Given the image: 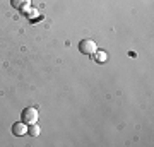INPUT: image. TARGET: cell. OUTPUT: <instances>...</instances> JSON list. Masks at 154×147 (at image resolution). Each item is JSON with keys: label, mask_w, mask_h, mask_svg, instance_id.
<instances>
[{"label": "cell", "mask_w": 154, "mask_h": 147, "mask_svg": "<svg viewBox=\"0 0 154 147\" xmlns=\"http://www.w3.org/2000/svg\"><path fill=\"white\" fill-rule=\"evenodd\" d=\"M11 4L19 12H29L31 9V0H11Z\"/></svg>", "instance_id": "3"}, {"label": "cell", "mask_w": 154, "mask_h": 147, "mask_svg": "<svg viewBox=\"0 0 154 147\" xmlns=\"http://www.w3.org/2000/svg\"><path fill=\"white\" fill-rule=\"evenodd\" d=\"M79 50L86 55H93V53H96L98 46H96V41H93V39H82L79 43Z\"/></svg>", "instance_id": "2"}, {"label": "cell", "mask_w": 154, "mask_h": 147, "mask_svg": "<svg viewBox=\"0 0 154 147\" xmlns=\"http://www.w3.org/2000/svg\"><path fill=\"white\" fill-rule=\"evenodd\" d=\"M12 133L16 137H22L28 133V123H24V121H17V123H14V127H12Z\"/></svg>", "instance_id": "4"}, {"label": "cell", "mask_w": 154, "mask_h": 147, "mask_svg": "<svg viewBox=\"0 0 154 147\" xmlns=\"http://www.w3.org/2000/svg\"><path fill=\"white\" fill-rule=\"evenodd\" d=\"M39 132H41V130H39V127L36 125V123H33V125H29V127H28V133H29L31 137H38V135H39Z\"/></svg>", "instance_id": "5"}, {"label": "cell", "mask_w": 154, "mask_h": 147, "mask_svg": "<svg viewBox=\"0 0 154 147\" xmlns=\"http://www.w3.org/2000/svg\"><path fill=\"white\" fill-rule=\"evenodd\" d=\"M22 121L28 123V125H33V123H38V118H39V113L36 108H26L22 109Z\"/></svg>", "instance_id": "1"}, {"label": "cell", "mask_w": 154, "mask_h": 147, "mask_svg": "<svg viewBox=\"0 0 154 147\" xmlns=\"http://www.w3.org/2000/svg\"><path fill=\"white\" fill-rule=\"evenodd\" d=\"M29 17H31V19H36V17H38V11H36V9H29Z\"/></svg>", "instance_id": "7"}, {"label": "cell", "mask_w": 154, "mask_h": 147, "mask_svg": "<svg viewBox=\"0 0 154 147\" xmlns=\"http://www.w3.org/2000/svg\"><path fill=\"white\" fill-rule=\"evenodd\" d=\"M96 60L98 62H105L106 60V51H98V50H96Z\"/></svg>", "instance_id": "6"}]
</instances>
